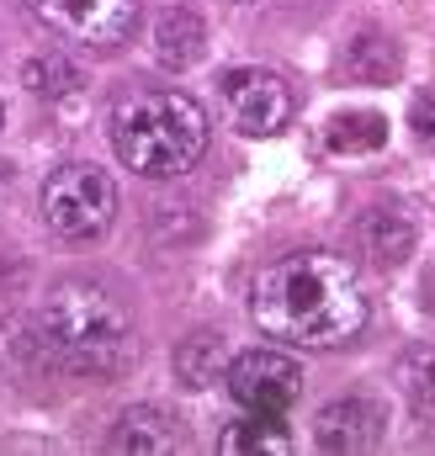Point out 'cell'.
I'll return each mask as SVG.
<instances>
[{
  "mask_svg": "<svg viewBox=\"0 0 435 456\" xmlns=\"http://www.w3.org/2000/svg\"><path fill=\"white\" fill-rule=\"evenodd\" d=\"M107 446L122 452V456H176V452H186V430H181L165 409L144 403V409H127V414L117 419V430H111Z\"/></svg>",
  "mask_w": 435,
  "mask_h": 456,
  "instance_id": "9c48e42d",
  "label": "cell"
},
{
  "mask_svg": "<svg viewBox=\"0 0 435 456\" xmlns=\"http://www.w3.org/2000/svg\"><path fill=\"white\" fill-rule=\"evenodd\" d=\"M117 159L149 181L186 175L208 154V112L181 91H138L111 112Z\"/></svg>",
  "mask_w": 435,
  "mask_h": 456,
  "instance_id": "3957f363",
  "label": "cell"
},
{
  "mask_svg": "<svg viewBox=\"0 0 435 456\" xmlns=\"http://www.w3.org/2000/svg\"><path fill=\"white\" fill-rule=\"evenodd\" d=\"M388 143V122L377 112H340L329 122V149L340 154H372Z\"/></svg>",
  "mask_w": 435,
  "mask_h": 456,
  "instance_id": "5bb4252c",
  "label": "cell"
},
{
  "mask_svg": "<svg viewBox=\"0 0 435 456\" xmlns=\"http://www.w3.org/2000/svg\"><path fill=\"white\" fill-rule=\"evenodd\" d=\"M218 452L223 456H287L292 452V436H287L282 414H255V409H244V419H234V425L218 436Z\"/></svg>",
  "mask_w": 435,
  "mask_h": 456,
  "instance_id": "7c38bea8",
  "label": "cell"
},
{
  "mask_svg": "<svg viewBox=\"0 0 435 456\" xmlns=\"http://www.w3.org/2000/svg\"><path fill=\"white\" fill-rule=\"evenodd\" d=\"M27 5L64 43H86L102 53L127 43V32L138 27V0H27Z\"/></svg>",
  "mask_w": 435,
  "mask_h": 456,
  "instance_id": "8992f818",
  "label": "cell"
},
{
  "mask_svg": "<svg viewBox=\"0 0 435 456\" xmlns=\"http://www.w3.org/2000/svg\"><path fill=\"white\" fill-rule=\"evenodd\" d=\"M409 127H414V138H420L425 149H435V96H420V102H414Z\"/></svg>",
  "mask_w": 435,
  "mask_h": 456,
  "instance_id": "ac0fdd59",
  "label": "cell"
},
{
  "mask_svg": "<svg viewBox=\"0 0 435 456\" xmlns=\"http://www.w3.org/2000/svg\"><path fill=\"white\" fill-rule=\"evenodd\" d=\"M398 382H404L414 409H435V345H414L398 361Z\"/></svg>",
  "mask_w": 435,
  "mask_h": 456,
  "instance_id": "9a60e30c",
  "label": "cell"
},
{
  "mask_svg": "<svg viewBox=\"0 0 435 456\" xmlns=\"http://www.w3.org/2000/svg\"><path fill=\"white\" fill-rule=\"evenodd\" d=\"M218 107H223V117H228L234 133H244V138H271V133H282L287 117H292V91H287V80L271 75V69H228V75L218 80Z\"/></svg>",
  "mask_w": 435,
  "mask_h": 456,
  "instance_id": "5b68a950",
  "label": "cell"
},
{
  "mask_svg": "<svg viewBox=\"0 0 435 456\" xmlns=\"http://www.w3.org/2000/svg\"><path fill=\"white\" fill-rule=\"evenodd\" d=\"M117 213V186L107 170L96 165H59L43 181V224L53 228L59 239H96Z\"/></svg>",
  "mask_w": 435,
  "mask_h": 456,
  "instance_id": "277c9868",
  "label": "cell"
},
{
  "mask_svg": "<svg viewBox=\"0 0 435 456\" xmlns=\"http://www.w3.org/2000/svg\"><path fill=\"white\" fill-rule=\"evenodd\" d=\"M250 319L260 335L298 350H334V345L356 340L366 324V297L356 271L324 255V249H298L282 255L276 265H266L255 276L250 292Z\"/></svg>",
  "mask_w": 435,
  "mask_h": 456,
  "instance_id": "6da1fadb",
  "label": "cell"
},
{
  "mask_svg": "<svg viewBox=\"0 0 435 456\" xmlns=\"http://www.w3.org/2000/svg\"><path fill=\"white\" fill-rule=\"evenodd\" d=\"M314 441H319V452H329V456L372 452V446L382 441V414H377V403H366V398H340V403L319 409Z\"/></svg>",
  "mask_w": 435,
  "mask_h": 456,
  "instance_id": "ba28073f",
  "label": "cell"
},
{
  "mask_svg": "<svg viewBox=\"0 0 435 456\" xmlns=\"http://www.w3.org/2000/svg\"><path fill=\"white\" fill-rule=\"evenodd\" d=\"M350 239L361 244V255H366L372 265H398V260H409V249H414V224H409L404 213L377 208V213H366L361 224L350 228Z\"/></svg>",
  "mask_w": 435,
  "mask_h": 456,
  "instance_id": "30bf717a",
  "label": "cell"
},
{
  "mask_svg": "<svg viewBox=\"0 0 435 456\" xmlns=\"http://www.w3.org/2000/svg\"><path fill=\"white\" fill-rule=\"evenodd\" d=\"M202 48H208V27L197 11H165L154 21V59L165 69H192L202 59Z\"/></svg>",
  "mask_w": 435,
  "mask_h": 456,
  "instance_id": "8fae6325",
  "label": "cell"
},
{
  "mask_svg": "<svg viewBox=\"0 0 435 456\" xmlns=\"http://www.w3.org/2000/svg\"><path fill=\"white\" fill-rule=\"evenodd\" d=\"M27 86H32L37 96H75V91H80V69H75L70 59L48 53V59H32V64H27Z\"/></svg>",
  "mask_w": 435,
  "mask_h": 456,
  "instance_id": "2e32d148",
  "label": "cell"
},
{
  "mask_svg": "<svg viewBox=\"0 0 435 456\" xmlns=\"http://www.w3.org/2000/svg\"><path fill=\"white\" fill-rule=\"evenodd\" d=\"M37 340L75 377H117L133 361V324L122 303L91 281H59L43 297Z\"/></svg>",
  "mask_w": 435,
  "mask_h": 456,
  "instance_id": "7a4b0ae2",
  "label": "cell"
},
{
  "mask_svg": "<svg viewBox=\"0 0 435 456\" xmlns=\"http://www.w3.org/2000/svg\"><path fill=\"white\" fill-rule=\"evenodd\" d=\"M345 64H350V75H356V80L382 86V80H393V75H398V48H393L382 32H361V37H350Z\"/></svg>",
  "mask_w": 435,
  "mask_h": 456,
  "instance_id": "4fadbf2b",
  "label": "cell"
},
{
  "mask_svg": "<svg viewBox=\"0 0 435 456\" xmlns=\"http://www.w3.org/2000/svg\"><path fill=\"white\" fill-rule=\"evenodd\" d=\"M228 393L239 409H255V414H287L303 393V371L292 355L282 350H244L228 361Z\"/></svg>",
  "mask_w": 435,
  "mask_h": 456,
  "instance_id": "52a82bcc",
  "label": "cell"
},
{
  "mask_svg": "<svg viewBox=\"0 0 435 456\" xmlns=\"http://www.w3.org/2000/svg\"><path fill=\"white\" fill-rule=\"evenodd\" d=\"M218 371V340L213 335H197V340L181 345V377L192 382V387H208Z\"/></svg>",
  "mask_w": 435,
  "mask_h": 456,
  "instance_id": "e0dca14e",
  "label": "cell"
},
{
  "mask_svg": "<svg viewBox=\"0 0 435 456\" xmlns=\"http://www.w3.org/2000/svg\"><path fill=\"white\" fill-rule=\"evenodd\" d=\"M0 122H5V107H0Z\"/></svg>",
  "mask_w": 435,
  "mask_h": 456,
  "instance_id": "d6986e66",
  "label": "cell"
}]
</instances>
